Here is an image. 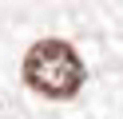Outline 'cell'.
I'll return each instance as SVG.
<instances>
[{
    "label": "cell",
    "mask_w": 123,
    "mask_h": 119,
    "mask_svg": "<svg viewBox=\"0 0 123 119\" xmlns=\"http://www.w3.org/2000/svg\"><path fill=\"white\" fill-rule=\"evenodd\" d=\"M24 83L48 99H68L83 83V63L68 40H40L24 56Z\"/></svg>",
    "instance_id": "1"
}]
</instances>
